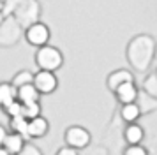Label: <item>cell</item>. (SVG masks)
Wrapping results in <instances>:
<instances>
[{
    "instance_id": "obj_1",
    "label": "cell",
    "mask_w": 157,
    "mask_h": 155,
    "mask_svg": "<svg viewBox=\"0 0 157 155\" xmlns=\"http://www.w3.org/2000/svg\"><path fill=\"white\" fill-rule=\"evenodd\" d=\"M157 41L150 34H136L131 37L125 46V60H127L131 70L134 72H148L152 63L155 60Z\"/></svg>"
},
{
    "instance_id": "obj_2",
    "label": "cell",
    "mask_w": 157,
    "mask_h": 155,
    "mask_svg": "<svg viewBox=\"0 0 157 155\" xmlns=\"http://www.w3.org/2000/svg\"><path fill=\"white\" fill-rule=\"evenodd\" d=\"M36 65L39 70H50V72H57L58 69H62L64 65V53L57 48V46H41L36 51Z\"/></svg>"
},
{
    "instance_id": "obj_3",
    "label": "cell",
    "mask_w": 157,
    "mask_h": 155,
    "mask_svg": "<svg viewBox=\"0 0 157 155\" xmlns=\"http://www.w3.org/2000/svg\"><path fill=\"white\" fill-rule=\"evenodd\" d=\"M41 14H43V6H41L39 0H21L16 6V9L13 11L11 16L25 30L27 27L34 25L37 21H41Z\"/></svg>"
},
{
    "instance_id": "obj_4",
    "label": "cell",
    "mask_w": 157,
    "mask_h": 155,
    "mask_svg": "<svg viewBox=\"0 0 157 155\" xmlns=\"http://www.w3.org/2000/svg\"><path fill=\"white\" fill-rule=\"evenodd\" d=\"M23 39V28L13 16H4L0 21V48H13Z\"/></svg>"
},
{
    "instance_id": "obj_5",
    "label": "cell",
    "mask_w": 157,
    "mask_h": 155,
    "mask_svg": "<svg viewBox=\"0 0 157 155\" xmlns=\"http://www.w3.org/2000/svg\"><path fill=\"white\" fill-rule=\"evenodd\" d=\"M64 143H65V146H71L74 150L81 152V150L90 148V145H92V134L83 125H71L65 129Z\"/></svg>"
},
{
    "instance_id": "obj_6",
    "label": "cell",
    "mask_w": 157,
    "mask_h": 155,
    "mask_svg": "<svg viewBox=\"0 0 157 155\" xmlns=\"http://www.w3.org/2000/svg\"><path fill=\"white\" fill-rule=\"evenodd\" d=\"M23 39L27 41V44L34 46V48H41L50 44L51 39V30L44 21H37L34 25H30L23 30Z\"/></svg>"
},
{
    "instance_id": "obj_7",
    "label": "cell",
    "mask_w": 157,
    "mask_h": 155,
    "mask_svg": "<svg viewBox=\"0 0 157 155\" xmlns=\"http://www.w3.org/2000/svg\"><path fill=\"white\" fill-rule=\"evenodd\" d=\"M32 85L41 95H51L58 90V78L55 72H50V70H37L34 72Z\"/></svg>"
},
{
    "instance_id": "obj_8",
    "label": "cell",
    "mask_w": 157,
    "mask_h": 155,
    "mask_svg": "<svg viewBox=\"0 0 157 155\" xmlns=\"http://www.w3.org/2000/svg\"><path fill=\"white\" fill-rule=\"evenodd\" d=\"M50 132V122L46 116H36V118L29 120V125H27V139H41L46 134Z\"/></svg>"
},
{
    "instance_id": "obj_9",
    "label": "cell",
    "mask_w": 157,
    "mask_h": 155,
    "mask_svg": "<svg viewBox=\"0 0 157 155\" xmlns=\"http://www.w3.org/2000/svg\"><path fill=\"white\" fill-rule=\"evenodd\" d=\"M134 81V72L131 69H115L109 72L106 78V86L109 92H115L120 85L124 83H132Z\"/></svg>"
},
{
    "instance_id": "obj_10",
    "label": "cell",
    "mask_w": 157,
    "mask_h": 155,
    "mask_svg": "<svg viewBox=\"0 0 157 155\" xmlns=\"http://www.w3.org/2000/svg\"><path fill=\"white\" fill-rule=\"evenodd\" d=\"M138 92H140V88L136 86V83L132 81V83H124L120 85L117 90L113 92L115 93V99L122 104H129V102H134L136 97H138Z\"/></svg>"
},
{
    "instance_id": "obj_11",
    "label": "cell",
    "mask_w": 157,
    "mask_h": 155,
    "mask_svg": "<svg viewBox=\"0 0 157 155\" xmlns=\"http://www.w3.org/2000/svg\"><path fill=\"white\" fill-rule=\"evenodd\" d=\"M145 139V129L138 122L136 123H125L124 127V141L127 145H141Z\"/></svg>"
},
{
    "instance_id": "obj_12",
    "label": "cell",
    "mask_w": 157,
    "mask_h": 155,
    "mask_svg": "<svg viewBox=\"0 0 157 155\" xmlns=\"http://www.w3.org/2000/svg\"><path fill=\"white\" fill-rule=\"evenodd\" d=\"M136 106L140 108V113H141V116L145 115H154L157 113V99L148 95V93H145L143 90L138 92V97H136Z\"/></svg>"
},
{
    "instance_id": "obj_13",
    "label": "cell",
    "mask_w": 157,
    "mask_h": 155,
    "mask_svg": "<svg viewBox=\"0 0 157 155\" xmlns=\"http://www.w3.org/2000/svg\"><path fill=\"white\" fill-rule=\"evenodd\" d=\"M16 99L21 102V104H30V102H39L41 100V93L36 90V86L30 83L25 86L16 88Z\"/></svg>"
},
{
    "instance_id": "obj_14",
    "label": "cell",
    "mask_w": 157,
    "mask_h": 155,
    "mask_svg": "<svg viewBox=\"0 0 157 155\" xmlns=\"http://www.w3.org/2000/svg\"><path fill=\"white\" fill-rule=\"evenodd\" d=\"M25 143H27V138H25V136L16 134V132H9L2 146L6 148L11 155H18L21 152V148L25 146Z\"/></svg>"
},
{
    "instance_id": "obj_15",
    "label": "cell",
    "mask_w": 157,
    "mask_h": 155,
    "mask_svg": "<svg viewBox=\"0 0 157 155\" xmlns=\"http://www.w3.org/2000/svg\"><path fill=\"white\" fill-rule=\"evenodd\" d=\"M120 118L125 123H136L138 120L141 118L140 108L136 106V102H129V104H122L120 108Z\"/></svg>"
},
{
    "instance_id": "obj_16",
    "label": "cell",
    "mask_w": 157,
    "mask_h": 155,
    "mask_svg": "<svg viewBox=\"0 0 157 155\" xmlns=\"http://www.w3.org/2000/svg\"><path fill=\"white\" fill-rule=\"evenodd\" d=\"M16 100V88L9 81H0V108H6Z\"/></svg>"
},
{
    "instance_id": "obj_17",
    "label": "cell",
    "mask_w": 157,
    "mask_h": 155,
    "mask_svg": "<svg viewBox=\"0 0 157 155\" xmlns=\"http://www.w3.org/2000/svg\"><path fill=\"white\" fill-rule=\"evenodd\" d=\"M34 81V72L29 69H21L18 70L14 76H13V79L9 81V83L13 85L14 88H20V86H25V85H30Z\"/></svg>"
},
{
    "instance_id": "obj_18",
    "label": "cell",
    "mask_w": 157,
    "mask_h": 155,
    "mask_svg": "<svg viewBox=\"0 0 157 155\" xmlns=\"http://www.w3.org/2000/svg\"><path fill=\"white\" fill-rule=\"evenodd\" d=\"M27 125H29V120L23 118L21 115H20V116H13V118H9V129H11L9 132L21 134V136L27 138Z\"/></svg>"
},
{
    "instance_id": "obj_19",
    "label": "cell",
    "mask_w": 157,
    "mask_h": 155,
    "mask_svg": "<svg viewBox=\"0 0 157 155\" xmlns=\"http://www.w3.org/2000/svg\"><path fill=\"white\" fill-rule=\"evenodd\" d=\"M140 90H143L145 93H148V95L157 99V76H155V72H150V74H147V76L143 78Z\"/></svg>"
},
{
    "instance_id": "obj_20",
    "label": "cell",
    "mask_w": 157,
    "mask_h": 155,
    "mask_svg": "<svg viewBox=\"0 0 157 155\" xmlns=\"http://www.w3.org/2000/svg\"><path fill=\"white\" fill-rule=\"evenodd\" d=\"M43 115V106H41V100L39 102H30V104H23L21 106V116L27 120H32L36 116H41Z\"/></svg>"
},
{
    "instance_id": "obj_21",
    "label": "cell",
    "mask_w": 157,
    "mask_h": 155,
    "mask_svg": "<svg viewBox=\"0 0 157 155\" xmlns=\"http://www.w3.org/2000/svg\"><path fill=\"white\" fill-rule=\"evenodd\" d=\"M21 106L23 104L18 100V99H16V100H13V102H11V104H7L6 108H2V111L6 113L9 118H13V116H20V115H21Z\"/></svg>"
},
{
    "instance_id": "obj_22",
    "label": "cell",
    "mask_w": 157,
    "mask_h": 155,
    "mask_svg": "<svg viewBox=\"0 0 157 155\" xmlns=\"http://www.w3.org/2000/svg\"><path fill=\"white\" fill-rule=\"evenodd\" d=\"M122 155H150L143 145H127Z\"/></svg>"
},
{
    "instance_id": "obj_23",
    "label": "cell",
    "mask_w": 157,
    "mask_h": 155,
    "mask_svg": "<svg viewBox=\"0 0 157 155\" xmlns=\"http://www.w3.org/2000/svg\"><path fill=\"white\" fill-rule=\"evenodd\" d=\"M20 2H21V0H4V2H2V9H0L2 16H11Z\"/></svg>"
},
{
    "instance_id": "obj_24",
    "label": "cell",
    "mask_w": 157,
    "mask_h": 155,
    "mask_svg": "<svg viewBox=\"0 0 157 155\" xmlns=\"http://www.w3.org/2000/svg\"><path fill=\"white\" fill-rule=\"evenodd\" d=\"M18 155H44V153L39 150V146H36V145L32 143V141H27L25 146L21 148V152Z\"/></svg>"
},
{
    "instance_id": "obj_25",
    "label": "cell",
    "mask_w": 157,
    "mask_h": 155,
    "mask_svg": "<svg viewBox=\"0 0 157 155\" xmlns=\"http://www.w3.org/2000/svg\"><path fill=\"white\" fill-rule=\"evenodd\" d=\"M55 155H79L78 150H74V148L71 146H62V148H58L57 150V153Z\"/></svg>"
},
{
    "instance_id": "obj_26",
    "label": "cell",
    "mask_w": 157,
    "mask_h": 155,
    "mask_svg": "<svg viewBox=\"0 0 157 155\" xmlns=\"http://www.w3.org/2000/svg\"><path fill=\"white\" fill-rule=\"evenodd\" d=\"M7 134H9V129L6 125L0 123V146L4 145V141H6V138H7Z\"/></svg>"
},
{
    "instance_id": "obj_27",
    "label": "cell",
    "mask_w": 157,
    "mask_h": 155,
    "mask_svg": "<svg viewBox=\"0 0 157 155\" xmlns=\"http://www.w3.org/2000/svg\"><path fill=\"white\" fill-rule=\"evenodd\" d=\"M0 155H11V153H9V152H7L4 146H0Z\"/></svg>"
},
{
    "instance_id": "obj_28",
    "label": "cell",
    "mask_w": 157,
    "mask_h": 155,
    "mask_svg": "<svg viewBox=\"0 0 157 155\" xmlns=\"http://www.w3.org/2000/svg\"><path fill=\"white\" fill-rule=\"evenodd\" d=\"M2 18H4V16H2V13H0V21H2Z\"/></svg>"
},
{
    "instance_id": "obj_29",
    "label": "cell",
    "mask_w": 157,
    "mask_h": 155,
    "mask_svg": "<svg viewBox=\"0 0 157 155\" xmlns=\"http://www.w3.org/2000/svg\"><path fill=\"white\" fill-rule=\"evenodd\" d=\"M155 58H157V48H155Z\"/></svg>"
},
{
    "instance_id": "obj_30",
    "label": "cell",
    "mask_w": 157,
    "mask_h": 155,
    "mask_svg": "<svg viewBox=\"0 0 157 155\" xmlns=\"http://www.w3.org/2000/svg\"><path fill=\"white\" fill-rule=\"evenodd\" d=\"M154 72H155V76H157V69H155V70H154Z\"/></svg>"
},
{
    "instance_id": "obj_31",
    "label": "cell",
    "mask_w": 157,
    "mask_h": 155,
    "mask_svg": "<svg viewBox=\"0 0 157 155\" xmlns=\"http://www.w3.org/2000/svg\"><path fill=\"white\" fill-rule=\"evenodd\" d=\"M0 9H2V2H0Z\"/></svg>"
},
{
    "instance_id": "obj_32",
    "label": "cell",
    "mask_w": 157,
    "mask_h": 155,
    "mask_svg": "<svg viewBox=\"0 0 157 155\" xmlns=\"http://www.w3.org/2000/svg\"><path fill=\"white\" fill-rule=\"evenodd\" d=\"M0 2H4V0H0Z\"/></svg>"
}]
</instances>
